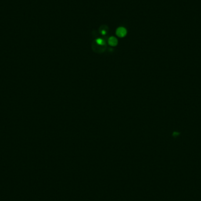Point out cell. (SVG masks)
I'll list each match as a JSON object with an SVG mask.
<instances>
[{"label":"cell","instance_id":"1","mask_svg":"<svg viewBox=\"0 0 201 201\" xmlns=\"http://www.w3.org/2000/svg\"><path fill=\"white\" fill-rule=\"evenodd\" d=\"M127 30L124 27H119L116 31V34L119 37H121V38L124 37L125 36L127 35Z\"/></svg>","mask_w":201,"mask_h":201},{"label":"cell","instance_id":"2","mask_svg":"<svg viewBox=\"0 0 201 201\" xmlns=\"http://www.w3.org/2000/svg\"><path fill=\"white\" fill-rule=\"evenodd\" d=\"M108 43L111 46L114 47L116 46L118 44V40L114 37H111L109 38Z\"/></svg>","mask_w":201,"mask_h":201},{"label":"cell","instance_id":"3","mask_svg":"<svg viewBox=\"0 0 201 201\" xmlns=\"http://www.w3.org/2000/svg\"><path fill=\"white\" fill-rule=\"evenodd\" d=\"M96 44L99 45H104L105 44V42L102 39H98V40H96Z\"/></svg>","mask_w":201,"mask_h":201}]
</instances>
